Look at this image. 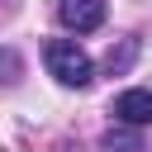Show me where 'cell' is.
Segmentation results:
<instances>
[{
    "label": "cell",
    "instance_id": "obj_1",
    "mask_svg": "<svg viewBox=\"0 0 152 152\" xmlns=\"http://www.w3.org/2000/svg\"><path fill=\"white\" fill-rule=\"evenodd\" d=\"M48 71L62 81V86H90V76H95V66H90V57H86V48H76L71 38H52L48 43Z\"/></svg>",
    "mask_w": 152,
    "mask_h": 152
},
{
    "label": "cell",
    "instance_id": "obj_2",
    "mask_svg": "<svg viewBox=\"0 0 152 152\" xmlns=\"http://www.w3.org/2000/svg\"><path fill=\"white\" fill-rule=\"evenodd\" d=\"M57 14H62V24H66V28L90 33V28H100V24H104V0H62V5H57Z\"/></svg>",
    "mask_w": 152,
    "mask_h": 152
},
{
    "label": "cell",
    "instance_id": "obj_3",
    "mask_svg": "<svg viewBox=\"0 0 152 152\" xmlns=\"http://www.w3.org/2000/svg\"><path fill=\"white\" fill-rule=\"evenodd\" d=\"M114 119L128 128H147L152 124V90H124L114 100Z\"/></svg>",
    "mask_w": 152,
    "mask_h": 152
},
{
    "label": "cell",
    "instance_id": "obj_4",
    "mask_svg": "<svg viewBox=\"0 0 152 152\" xmlns=\"http://www.w3.org/2000/svg\"><path fill=\"white\" fill-rule=\"evenodd\" d=\"M104 152H142V138L128 128H109L104 133Z\"/></svg>",
    "mask_w": 152,
    "mask_h": 152
},
{
    "label": "cell",
    "instance_id": "obj_5",
    "mask_svg": "<svg viewBox=\"0 0 152 152\" xmlns=\"http://www.w3.org/2000/svg\"><path fill=\"white\" fill-rule=\"evenodd\" d=\"M133 52H138V38H124V48H119V52L109 48V62H104V66H109V71H124V66L133 62Z\"/></svg>",
    "mask_w": 152,
    "mask_h": 152
}]
</instances>
